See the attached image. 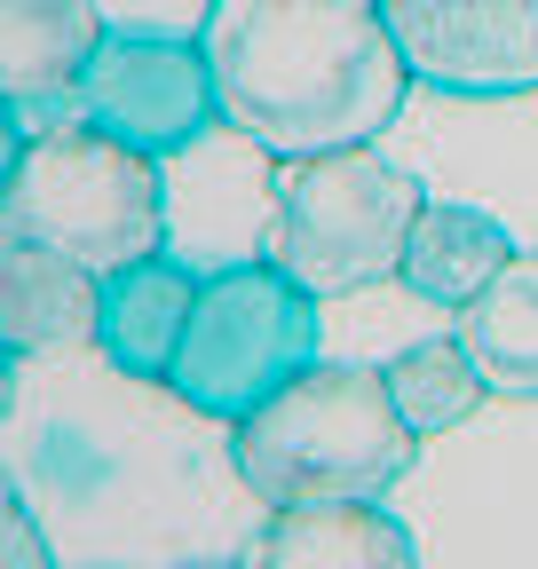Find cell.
I'll return each mask as SVG.
<instances>
[{
  "label": "cell",
  "instance_id": "3957f363",
  "mask_svg": "<svg viewBox=\"0 0 538 569\" xmlns=\"http://www.w3.org/2000/svg\"><path fill=\"white\" fill-rule=\"evenodd\" d=\"M420 459L412 419L396 411L380 356H317L261 411L238 419V475L261 507H325V498H388Z\"/></svg>",
  "mask_w": 538,
  "mask_h": 569
},
{
  "label": "cell",
  "instance_id": "5bb4252c",
  "mask_svg": "<svg viewBox=\"0 0 538 569\" xmlns=\"http://www.w3.org/2000/svg\"><path fill=\"white\" fill-rule=\"evenodd\" d=\"M198 284H207V269L182 261L175 246L111 269L103 277V309H96V348L134 380H167L175 348L190 332V309H198Z\"/></svg>",
  "mask_w": 538,
  "mask_h": 569
},
{
  "label": "cell",
  "instance_id": "52a82bcc",
  "mask_svg": "<svg viewBox=\"0 0 538 569\" xmlns=\"http://www.w3.org/2000/svg\"><path fill=\"white\" fill-rule=\"evenodd\" d=\"M325 348H332L325 301L301 277H286L269 253L230 261V269H207V284H198V309H190V332L175 348L167 388L238 427L286 380H301Z\"/></svg>",
  "mask_w": 538,
  "mask_h": 569
},
{
  "label": "cell",
  "instance_id": "8992f818",
  "mask_svg": "<svg viewBox=\"0 0 538 569\" xmlns=\"http://www.w3.org/2000/svg\"><path fill=\"white\" fill-rule=\"evenodd\" d=\"M428 206L420 167H404L388 142L357 151L278 159V222H269V261L301 277L317 301L365 293V284L404 277V246Z\"/></svg>",
  "mask_w": 538,
  "mask_h": 569
},
{
  "label": "cell",
  "instance_id": "6da1fadb",
  "mask_svg": "<svg viewBox=\"0 0 538 569\" xmlns=\"http://www.w3.org/2000/svg\"><path fill=\"white\" fill-rule=\"evenodd\" d=\"M0 451L9 490L48 522L56 569H246L269 515L238 475V427L167 380L119 372L96 340L0 348Z\"/></svg>",
  "mask_w": 538,
  "mask_h": 569
},
{
  "label": "cell",
  "instance_id": "7c38bea8",
  "mask_svg": "<svg viewBox=\"0 0 538 569\" xmlns=\"http://www.w3.org/2000/svg\"><path fill=\"white\" fill-rule=\"evenodd\" d=\"M111 17L96 0H0V127L9 151L40 127L80 119V71L103 48Z\"/></svg>",
  "mask_w": 538,
  "mask_h": 569
},
{
  "label": "cell",
  "instance_id": "30bf717a",
  "mask_svg": "<svg viewBox=\"0 0 538 569\" xmlns=\"http://www.w3.org/2000/svg\"><path fill=\"white\" fill-rule=\"evenodd\" d=\"M278 222V151L215 119L198 142L167 151V246L198 269H230L269 253Z\"/></svg>",
  "mask_w": 538,
  "mask_h": 569
},
{
  "label": "cell",
  "instance_id": "8fae6325",
  "mask_svg": "<svg viewBox=\"0 0 538 569\" xmlns=\"http://www.w3.org/2000/svg\"><path fill=\"white\" fill-rule=\"evenodd\" d=\"M388 32L436 96H530L538 88V0H380Z\"/></svg>",
  "mask_w": 538,
  "mask_h": 569
},
{
  "label": "cell",
  "instance_id": "7a4b0ae2",
  "mask_svg": "<svg viewBox=\"0 0 538 569\" xmlns=\"http://www.w3.org/2000/svg\"><path fill=\"white\" fill-rule=\"evenodd\" d=\"M198 40L222 119L278 159L380 142L420 96L380 0H215Z\"/></svg>",
  "mask_w": 538,
  "mask_h": 569
},
{
  "label": "cell",
  "instance_id": "9c48e42d",
  "mask_svg": "<svg viewBox=\"0 0 538 569\" xmlns=\"http://www.w3.org/2000/svg\"><path fill=\"white\" fill-rule=\"evenodd\" d=\"M80 119L134 142V151H182L222 119L215 63L198 32H103V48L80 71Z\"/></svg>",
  "mask_w": 538,
  "mask_h": 569
},
{
  "label": "cell",
  "instance_id": "ba28073f",
  "mask_svg": "<svg viewBox=\"0 0 538 569\" xmlns=\"http://www.w3.org/2000/svg\"><path fill=\"white\" fill-rule=\"evenodd\" d=\"M404 167H420L428 190L484 198L499 222L538 246V88L530 96H436L420 88L388 134Z\"/></svg>",
  "mask_w": 538,
  "mask_h": 569
},
{
  "label": "cell",
  "instance_id": "d6986e66",
  "mask_svg": "<svg viewBox=\"0 0 538 569\" xmlns=\"http://www.w3.org/2000/svg\"><path fill=\"white\" fill-rule=\"evenodd\" d=\"M0 569H56L48 522L32 515V498L0 482Z\"/></svg>",
  "mask_w": 538,
  "mask_h": 569
},
{
  "label": "cell",
  "instance_id": "9a60e30c",
  "mask_svg": "<svg viewBox=\"0 0 538 569\" xmlns=\"http://www.w3.org/2000/svg\"><path fill=\"white\" fill-rule=\"evenodd\" d=\"M103 277L56 246L0 238V348L40 356V348H80L96 340Z\"/></svg>",
  "mask_w": 538,
  "mask_h": 569
},
{
  "label": "cell",
  "instance_id": "4fadbf2b",
  "mask_svg": "<svg viewBox=\"0 0 538 569\" xmlns=\"http://www.w3.org/2000/svg\"><path fill=\"white\" fill-rule=\"evenodd\" d=\"M420 538L388 498H325V507H269L246 569H420Z\"/></svg>",
  "mask_w": 538,
  "mask_h": 569
},
{
  "label": "cell",
  "instance_id": "2e32d148",
  "mask_svg": "<svg viewBox=\"0 0 538 569\" xmlns=\"http://www.w3.org/2000/svg\"><path fill=\"white\" fill-rule=\"evenodd\" d=\"M522 253V238L499 222L484 198H451V190H428L420 222H412V246H404V284L420 301H436L444 317L467 309L484 284Z\"/></svg>",
  "mask_w": 538,
  "mask_h": 569
},
{
  "label": "cell",
  "instance_id": "e0dca14e",
  "mask_svg": "<svg viewBox=\"0 0 538 569\" xmlns=\"http://www.w3.org/2000/svg\"><path fill=\"white\" fill-rule=\"evenodd\" d=\"M451 332L491 396H538V246H522L476 301L451 309Z\"/></svg>",
  "mask_w": 538,
  "mask_h": 569
},
{
  "label": "cell",
  "instance_id": "ffe728a7",
  "mask_svg": "<svg viewBox=\"0 0 538 569\" xmlns=\"http://www.w3.org/2000/svg\"><path fill=\"white\" fill-rule=\"evenodd\" d=\"M119 32H198L215 0H96Z\"/></svg>",
  "mask_w": 538,
  "mask_h": 569
},
{
  "label": "cell",
  "instance_id": "ac0fdd59",
  "mask_svg": "<svg viewBox=\"0 0 538 569\" xmlns=\"http://www.w3.org/2000/svg\"><path fill=\"white\" fill-rule=\"evenodd\" d=\"M380 365H388L396 411L412 419L420 443H428V436H451L459 419H476V411L491 403V380L476 372V356L459 348L451 325H436V332H420V340H404L396 356H380Z\"/></svg>",
  "mask_w": 538,
  "mask_h": 569
},
{
  "label": "cell",
  "instance_id": "5b68a950",
  "mask_svg": "<svg viewBox=\"0 0 538 569\" xmlns=\"http://www.w3.org/2000/svg\"><path fill=\"white\" fill-rule=\"evenodd\" d=\"M388 507L428 561L538 569V396H491L451 436H428Z\"/></svg>",
  "mask_w": 538,
  "mask_h": 569
},
{
  "label": "cell",
  "instance_id": "277c9868",
  "mask_svg": "<svg viewBox=\"0 0 538 569\" xmlns=\"http://www.w3.org/2000/svg\"><path fill=\"white\" fill-rule=\"evenodd\" d=\"M0 238L56 246L96 277L167 253V159L88 119L40 127L0 167Z\"/></svg>",
  "mask_w": 538,
  "mask_h": 569
}]
</instances>
